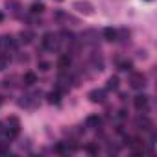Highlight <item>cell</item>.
<instances>
[{
    "instance_id": "obj_1",
    "label": "cell",
    "mask_w": 157,
    "mask_h": 157,
    "mask_svg": "<svg viewBox=\"0 0 157 157\" xmlns=\"http://www.w3.org/2000/svg\"><path fill=\"white\" fill-rule=\"evenodd\" d=\"M72 10H76L80 15H85V17H91L94 13V6L91 2H87V0H76L72 4Z\"/></svg>"
},
{
    "instance_id": "obj_2",
    "label": "cell",
    "mask_w": 157,
    "mask_h": 157,
    "mask_svg": "<svg viewBox=\"0 0 157 157\" xmlns=\"http://www.w3.org/2000/svg\"><path fill=\"white\" fill-rule=\"evenodd\" d=\"M43 48H44V50H50V52L57 50V48H59V39H57V35L52 33V32L44 33V35H43Z\"/></svg>"
},
{
    "instance_id": "obj_3",
    "label": "cell",
    "mask_w": 157,
    "mask_h": 157,
    "mask_svg": "<svg viewBox=\"0 0 157 157\" xmlns=\"http://www.w3.org/2000/svg\"><path fill=\"white\" fill-rule=\"evenodd\" d=\"M129 87L135 89V91L144 89V87H146V76L140 74V72H133V74L129 76Z\"/></svg>"
},
{
    "instance_id": "obj_4",
    "label": "cell",
    "mask_w": 157,
    "mask_h": 157,
    "mask_svg": "<svg viewBox=\"0 0 157 157\" xmlns=\"http://www.w3.org/2000/svg\"><path fill=\"white\" fill-rule=\"evenodd\" d=\"M8 129H6V135H8V139H15L17 135H19V128H21V124H19V118H15V117H10L8 118Z\"/></svg>"
},
{
    "instance_id": "obj_5",
    "label": "cell",
    "mask_w": 157,
    "mask_h": 157,
    "mask_svg": "<svg viewBox=\"0 0 157 157\" xmlns=\"http://www.w3.org/2000/svg\"><path fill=\"white\" fill-rule=\"evenodd\" d=\"M87 98H89L93 104H104V102H105V91H104V89H93V91H89Z\"/></svg>"
},
{
    "instance_id": "obj_6",
    "label": "cell",
    "mask_w": 157,
    "mask_h": 157,
    "mask_svg": "<svg viewBox=\"0 0 157 157\" xmlns=\"http://www.w3.org/2000/svg\"><path fill=\"white\" fill-rule=\"evenodd\" d=\"M148 104H150V98L146 94H137L133 98V105H135L137 111H146L148 109Z\"/></svg>"
},
{
    "instance_id": "obj_7",
    "label": "cell",
    "mask_w": 157,
    "mask_h": 157,
    "mask_svg": "<svg viewBox=\"0 0 157 157\" xmlns=\"http://www.w3.org/2000/svg\"><path fill=\"white\" fill-rule=\"evenodd\" d=\"M39 93H35V94H26V96H22V100L19 102L22 107H35L37 104H39Z\"/></svg>"
},
{
    "instance_id": "obj_8",
    "label": "cell",
    "mask_w": 157,
    "mask_h": 157,
    "mask_svg": "<svg viewBox=\"0 0 157 157\" xmlns=\"http://www.w3.org/2000/svg\"><path fill=\"white\" fill-rule=\"evenodd\" d=\"M135 126L139 128V129H142V131H150L151 129V120L148 118V117H139L137 120H135Z\"/></svg>"
},
{
    "instance_id": "obj_9",
    "label": "cell",
    "mask_w": 157,
    "mask_h": 157,
    "mask_svg": "<svg viewBox=\"0 0 157 157\" xmlns=\"http://www.w3.org/2000/svg\"><path fill=\"white\" fill-rule=\"evenodd\" d=\"M0 44H2L6 50H15V48H17V43H15V39H13L11 35H6V37H2Z\"/></svg>"
},
{
    "instance_id": "obj_10",
    "label": "cell",
    "mask_w": 157,
    "mask_h": 157,
    "mask_svg": "<svg viewBox=\"0 0 157 157\" xmlns=\"http://www.w3.org/2000/svg\"><path fill=\"white\" fill-rule=\"evenodd\" d=\"M102 35H104V39H105V41H117V39H118V32H117V30H113V28H105Z\"/></svg>"
},
{
    "instance_id": "obj_11",
    "label": "cell",
    "mask_w": 157,
    "mask_h": 157,
    "mask_svg": "<svg viewBox=\"0 0 157 157\" xmlns=\"http://www.w3.org/2000/svg\"><path fill=\"white\" fill-rule=\"evenodd\" d=\"M22 82H24V85L32 87V85H35V83H37V76H35L33 72H26V74H24V78H22Z\"/></svg>"
},
{
    "instance_id": "obj_12",
    "label": "cell",
    "mask_w": 157,
    "mask_h": 157,
    "mask_svg": "<svg viewBox=\"0 0 157 157\" xmlns=\"http://www.w3.org/2000/svg\"><path fill=\"white\" fill-rule=\"evenodd\" d=\"M91 65H93V67H94V70H98V72H100V70H104V59H102L100 56H96V54L91 57Z\"/></svg>"
},
{
    "instance_id": "obj_13",
    "label": "cell",
    "mask_w": 157,
    "mask_h": 157,
    "mask_svg": "<svg viewBox=\"0 0 157 157\" xmlns=\"http://www.w3.org/2000/svg\"><path fill=\"white\" fill-rule=\"evenodd\" d=\"M70 63H72L70 56H61V57H59V61H57V67H59L61 70H67V68L70 67Z\"/></svg>"
},
{
    "instance_id": "obj_14",
    "label": "cell",
    "mask_w": 157,
    "mask_h": 157,
    "mask_svg": "<svg viewBox=\"0 0 157 157\" xmlns=\"http://www.w3.org/2000/svg\"><path fill=\"white\" fill-rule=\"evenodd\" d=\"M6 8L13 13V15H19V10H21V4L17 2V0H8L6 2Z\"/></svg>"
},
{
    "instance_id": "obj_15",
    "label": "cell",
    "mask_w": 157,
    "mask_h": 157,
    "mask_svg": "<svg viewBox=\"0 0 157 157\" xmlns=\"http://www.w3.org/2000/svg\"><path fill=\"white\" fill-rule=\"evenodd\" d=\"M43 11H44V4L43 2H35V4L30 6V13L32 15H41Z\"/></svg>"
},
{
    "instance_id": "obj_16",
    "label": "cell",
    "mask_w": 157,
    "mask_h": 157,
    "mask_svg": "<svg viewBox=\"0 0 157 157\" xmlns=\"http://www.w3.org/2000/svg\"><path fill=\"white\" fill-rule=\"evenodd\" d=\"M87 128H98L100 124H102V120H100V117H96V115H91L89 118H87Z\"/></svg>"
},
{
    "instance_id": "obj_17",
    "label": "cell",
    "mask_w": 157,
    "mask_h": 157,
    "mask_svg": "<svg viewBox=\"0 0 157 157\" xmlns=\"http://www.w3.org/2000/svg\"><path fill=\"white\" fill-rule=\"evenodd\" d=\"M107 91H117L118 89V76H111L109 80H107Z\"/></svg>"
},
{
    "instance_id": "obj_18",
    "label": "cell",
    "mask_w": 157,
    "mask_h": 157,
    "mask_svg": "<svg viewBox=\"0 0 157 157\" xmlns=\"http://www.w3.org/2000/svg\"><path fill=\"white\" fill-rule=\"evenodd\" d=\"M33 41V32H21V43H24V44H30Z\"/></svg>"
},
{
    "instance_id": "obj_19",
    "label": "cell",
    "mask_w": 157,
    "mask_h": 157,
    "mask_svg": "<svg viewBox=\"0 0 157 157\" xmlns=\"http://www.w3.org/2000/svg\"><path fill=\"white\" fill-rule=\"evenodd\" d=\"M118 68L124 70V72H129V70L133 68V63H131V61H120V63H118Z\"/></svg>"
},
{
    "instance_id": "obj_20",
    "label": "cell",
    "mask_w": 157,
    "mask_h": 157,
    "mask_svg": "<svg viewBox=\"0 0 157 157\" xmlns=\"http://www.w3.org/2000/svg\"><path fill=\"white\" fill-rule=\"evenodd\" d=\"M59 100H61V96H59L57 91H54V93L48 94V102H50V104H59Z\"/></svg>"
},
{
    "instance_id": "obj_21",
    "label": "cell",
    "mask_w": 157,
    "mask_h": 157,
    "mask_svg": "<svg viewBox=\"0 0 157 157\" xmlns=\"http://www.w3.org/2000/svg\"><path fill=\"white\" fill-rule=\"evenodd\" d=\"M37 67H39V70H41V72H48L52 65H50L48 61H39V65H37Z\"/></svg>"
},
{
    "instance_id": "obj_22",
    "label": "cell",
    "mask_w": 157,
    "mask_h": 157,
    "mask_svg": "<svg viewBox=\"0 0 157 157\" xmlns=\"http://www.w3.org/2000/svg\"><path fill=\"white\" fill-rule=\"evenodd\" d=\"M85 150H87L91 155H96V153H98V148H96L94 144H87V146H85Z\"/></svg>"
},
{
    "instance_id": "obj_23",
    "label": "cell",
    "mask_w": 157,
    "mask_h": 157,
    "mask_svg": "<svg viewBox=\"0 0 157 157\" xmlns=\"http://www.w3.org/2000/svg\"><path fill=\"white\" fill-rule=\"evenodd\" d=\"M6 65H8V57L6 56H0V70H4Z\"/></svg>"
},
{
    "instance_id": "obj_24",
    "label": "cell",
    "mask_w": 157,
    "mask_h": 157,
    "mask_svg": "<svg viewBox=\"0 0 157 157\" xmlns=\"http://www.w3.org/2000/svg\"><path fill=\"white\" fill-rule=\"evenodd\" d=\"M0 153H8V146L6 144H0Z\"/></svg>"
},
{
    "instance_id": "obj_25",
    "label": "cell",
    "mask_w": 157,
    "mask_h": 157,
    "mask_svg": "<svg viewBox=\"0 0 157 157\" xmlns=\"http://www.w3.org/2000/svg\"><path fill=\"white\" fill-rule=\"evenodd\" d=\"M118 117H120V118H126L128 115H126V111H118Z\"/></svg>"
},
{
    "instance_id": "obj_26",
    "label": "cell",
    "mask_w": 157,
    "mask_h": 157,
    "mask_svg": "<svg viewBox=\"0 0 157 157\" xmlns=\"http://www.w3.org/2000/svg\"><path fill=\"white\" fill-rule=\"evenodd\" d=\"M4 131H6V129H4V128H2V122H0V135H2V133H4Z\"/></svg>"
},
{
    "instance_id": "obj_27",
    "label": "cell",
    "mask_w": 157,
    "mask_h": 157,
    "mask_svg": "<svg viewBox=\"0 0 157 157\" xmlns=\"http://www.w3.org/2000/svg\"><path fill=\"white\" fill-rule=\"evenodd\" d=\"M0 22H4V13L0 11Z\"/></svg>"
},
{
    "instance_id": "obj_28",
    "label": "cell",
    "mask_w": 157,
    "mask_h": 157,
    "mask_svg": "<svg viewBox=\"0 0 157 157\" xmlns=\"http://www.w3.org/2000/svg\"><path fill=\"white\" fill-rule=\"evenodd\" d=\"M146 2H150V0H146Z\"/></svg>"
}]
</instances>
